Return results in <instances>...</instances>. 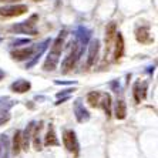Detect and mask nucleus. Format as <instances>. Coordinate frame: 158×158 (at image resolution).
<instances>
[{"label":"nucleus","mask_w":158,"mask_h":158,"mask_svg":"<svg viewBox=\"0 0 158 158\" xmlns=\"http://www.w3.org/2000/svg\"><path fill=\"white\" fill-rule=\"evenodd\" d=\"M56 84H59V85H66V84H76V83H73V81H56Z\"/></svg>","instance_id":"nucleus-29"},{"label":"nucleus","mask_w":158,"mask_h":158,"mask_svg":"<svg viewBox=\"0 0 158 158\" xmlns=\"http://www.w3.org/2000/svg\"><path fill=\"white\" fill-rule=\"evenodd\" d=\"M36 50H37L36 47H27V48H22V50H15V52H11V57L15 60H17V61L27 60L36 53Z\"/></svg>","instance_id":"nucleus-8"},{"label":"nucleus","mask_w":158,"mask_h":158,"mask_svg":"<svg viewBox=\"0 0 158 158\" xmlns=\"http://www.w3.org/2000/svg\"><path fill=\"white\" fill-rule=\"evenodd\" d=\"M135 39L138 40V43H143V44H151L154 41L150 37L148 27H138V29L135 30Z\"/></svg>","instance_id":"nucleus-10"},{"label":"nucleus","mask_w":158,"mask_h":158,"mask_svg":"<svg viewBox=\"0 0 158 158\" xmlns=\"http://www.w3.org/2000/svg\"><path fill=\"white\" fill-rule=\"evenodd\" d=\"M111 88H113V90H115V91H118V84H117V81H113V83H111Z\"/></svg>","instance_id":"nucleus-31"},{"label":"nucleus","mask_w":158,"mask_h":158,"mask_svg":"<svg viewBox=\"0 0 158 158\" xmlns=\"http://www.w3.org/2000/svg\"><path fill=\"white\" fill-rule=\"evenodd\" d=\"M29 10L26 4H19V6H7V7H0V16L3 17H15L26 13Z\"/></svg>","instance_id":"nucleus-5"},{"label":"nucleus","mask_w":158,"mask_h":158,"mask_svg":"<svg viewBox=\"0 0 158 158\" xmlns=\"http://www.w3.org/2000/svg\"><path fill=\"white\" fill-rule=\"evenodd\" d=\"M37 16H33L30 20L26 22L17 23L15 26H11V31H16V33H23V34H31V36H37V29H36V22Z\"/></svg>","instance_id":"nucleus-3"},{"label":"nucleus","mask_w":158,"mask_h":158,"mask_svg":"<svg viewBox=\"0 0 158 158\" xmlns=\"http://www.w3.org/2000/svg\"><path fill=\"white\" fill-rule=\"evenodd\" d=\"M7 97H3V98H0V110H7L13 106V103H4V101H7Z\"/></svg>","instance_id":"nucleus-24"},{"label":"nucleus","mask_w":158,"mask_h":158,"mask_svg":"<svg viewBox=\"0 0 158 158\" xmlns=\"http://www.w3.org/2000/svg\"><path fill=\"white\" fill-rule=\"evenodd\" d=\"M140 81L134 83V87H132V94H134V100L135 103H141V97H140Z\"/></svg>","instance_id":"nucleus-22"},{"label":"nucleus","mask_w":158,"mask_h":158,"mask_svg":"<svg viewBox=\"0 0 158 158\" xmlns=\"http://www.w3.org/2000/svg\"><path fill=\"white\" fill-rule=\"evenodd\" d=\"M10 88L15 93L23 94V93H27L30 88H31V84H30L29 81H26V80H17V81H15V83L10 85Z\"/></svg>","instance_id":"nucleus-12"},{"label":"nucleus","mask_w":158,"mask_h":158,"mask_svg":"<svg viewBox=\"0 0 158 158\" xmlns=\"http://www.w3.org/2000/svg\"><path fill=\"white\" fill-rule=\"evenodd\" d=\"M4 77V73H3V70H0V80Z\"/></svg>","instance_id":"nucleus-32"},{"label":"nucleus","mask_w":158,"mask_h":158,"mask_svg":"<svg viewBox=\"0 0 158 158\" xmlns=\"http://www.w3.org/2000/svg\"><path fill=\"white\" fill-rule=\"evenodd\" d=\"M125 115H127V107H125L124 100H117V103H115V118L124 120Z\"/></svg>","instance_id":"nucleus-17"},{"label":"nucleus","mask_w":158,"mask_h":158,"mask_svg":"<svg viewBox=\"0 0 158 158\" xmlns=\"http://www.w3.org/2000/svg\"><path fill=\"white\" fill-rule=\"evenodd\" d=\"M60 98H61V100H59V101L56 103V106H60V104H63L64 101H67V100L70 98V97H60Z\"/></svg>","instance_id":"nucleus-30"},{"label":"nucleus","mask_w":158,"mask_h":158,"mask_svg":"<svg viewBox=\"0 0 158 158\" xmlns=\"http://www.w3.org/2000/svg\"><path fill=\"white\" fill-rule=\"evenodd\" d=\"M48 43H50V40H48V39H47V40H44L43 43L40 44V47H37V50H36V56H34V59L31 60V61H30V63H27L26 69H30V67H33L34 64H36V63L39 61V59H40V57H41V54H43V53H44V50L47 48Z\"/></svg>","instance_id":"nucleus-14"},{"label":"nucleus","mask_w":158,"mask_h":158,"mask_svg":"<svg viewBox=\"0 0 158 158\" xmlns=\"http://www.w3.org/2000/svg\"><path fill=\"white\" fill-rule=\"evenodd\" d=\"M147 87H148L147 81H145V83H143V88L140 90V97H141V98H145V96H147Z\"/></svg>","instance_id":"nucleus-26"},{"label":"nucleus","mask_w":158,"mask_h":158,"mask_svg":"<svg viewBox=\"0 0 158 158\" xmlns=\"http://www.w3.org/2000/svg\"><path fill=\"white\" fill-rule=\"evenodd\" d=\"M90 31H88L87 29H84V27H80L77 31V41H80L78 43V46H80L81 48H84V46L87 44L88 39H90Z\"/></svg>","instance_id":"nucleus-18"},{"label":"nucleus","mask_w":158,"mask_h":158,"mask_svg":"<svg viewBox=\"0 0 158 158\" xmlns=\"http://www.w3.org/2000/svg\"><path fill=\"white\" fill-rule=\"evenodd\" d=\"M117 37H115V48H114V60L118 61L121 59L123 53H124V39H123L121 33H115Z\"/></svg>","instance_id":"nucleus-11"},{"label":"nucleus","mask_w":158,"mask_h":158,"mask_svg":"<svg viewBox=\"0 0 158 158\" xmlns=\"http://www.w3.org/2000/svg\"><path fill=\"white\" fill-rule=\"evenodd\" d=\"M114 36H115V24L114 23H110V24L107 26V33H106V44H107L106 54L108 53L111 44H113V39H114Z\"/></svg>","instance_id":"nucleus-15"},{"label":"nucleus","mask_w":158,"mask_h":158,"mask_svg":"<svg viewBox=\"0 0 158 158\" xmlns=\"http://www.w3.org/2000/svg\"><path fill=\"white\" fill-rule=\"evenodd\" d=\"M98 50H100V41L97 40H91L90 47H88V59H87V67H91L97 60L98 56Z\"/></svg>","instance_id":"nucleus-7"},{"label":"nucleus","mask_w":158,"mask_h":158,"mask_svg":"<svg viewBox=\"0 0 158 158\" xmlns=\"http://www.w3.org/2000/svg\"><path fill=\"white\" fill-rule=\"evenodd\" d=\"M66 36H67V31L63 30V31H60L57 39L53 41V46L50 48V52H48L47 59H46L44 66H43V69L46 71H53L57 67L60 56H61V52H63V44H64V40H66Z\"/></svg>","instance_id":"nucleus-1"},{"label":"nucleus","mask_w":158,"mask_h":158,"mask_svg":"<svg viewBox=\"0 0 158 158\" xmlns=\"http://www.w3.org/2000/svg\"><path fill=\"white\" fill-rule=\"evenodd\" d=\"M34 2H41V0H34Z\"/></svg>","instance_id":"nucleus-34"},{"label":"nucleus","mask_w":158,"mask_h":158,"mask_svg":"<svg viewBox=\"0 0 158 158\" xmlns=\"http://www.w3.org/2000/svg\"><path fill=\"white\" fill-rule=\"evenodd\" d=\"M30 43V40H27V39H23V40H16L11 43V46H20V44H27Z\"/></svg>","instance_id":"nucleus-27"},{"label":"nucleus","mask_w":158,"mask_h":158,"mask_svg":"<svg viewBox=\"0 0 158 158\" xmlns=\"http://www.w3.org/2000/svg\"><path fill=\"white\" fill-rule=\"evenodd\" d=\"M2 144H3V154L2 158H7V151H9V141L6 135H2Z\"/></svg>","instance_id":"nucleus-23"},{"label":"nucleus","mask_w":158,"mask_h":158,"mask_svg":"<svg viewBox=\"0 0 158 158\" xmlns=\"http://www.w3.org/2000/svg\"><path fill=\"white\" fill-rule=\"evenodd\" d=\"M2 3H4V2H17V0H0Z\"/></svg>","instance_id":"nucleus-33"},{"label":"nucleus","mask_w":158,"mask_h":158,"mask_svg":"<svg viewBox=\"0 0 158 158\" xmlns=\"http://www.w3.org/2000/svg\"><path fill=\"white\" fill-rule=\"evenodd\" d=\"M43 127V123H39V125H34V130L36 132L33 134V145L37 151L41 150V143H40V138H39V134H40V130Z\"/></svg>","instance_id":"nucleus-21"},{"label":"nucleus","mask_w":158,"mask_h":158,"mask_svg":"<svg viewBox=\"0 0 158 158\" xmlns=\"http://www.w3.org/2000/svg\"><path fill=\"white\" fill-rule=\"evenodd\" d=\"M34 125H36V123L31 121L27 124L26 130L22 132V148L23 150H29V145H30V138H31V132H33L34 130Z\"/></svg>","instance_id":"nucleus-9"},{"label":"nucleus","mask_w":158,"mask_h":158,"mask_svg":"<svg viewBox=\"0 0 158 158\" xmlns=\"http://www.w3.org/2000/svg\"><path fill=\"white\" fill-rule=\"evenodd\" d=\"M69 46H70V47H69V53H67V57L63 60V64H61V71H63L64 74L69 73V71H70L71 69L76 66V63H77L78 57H80L81 53H83V48L78 46V41H77V40L71 41Z\"/></svg>","instance_id":"nucleus-2"},{"label":"nucleus","mask_w":158,"mask_h":158,"mask_svg":"<svg viewBox=\"0 0 158 158\" xmlns=\"http://www.w3.org/2000/svg\"><path fill=\"white\" fill-rule=\"evenodd\" d=\"M87 101L91 107H100V101H101V94L98 91H91L87 96Z\"/></svg>","instance_id":"nucleus-20"},{"label":"nucleus","mask_w":158,"mask_h":158,"mask_svg":"<svg viewBox=\"0 0 158 158\" xmlns=\"http://www.w3.org/2000/svg\"><path fill=\"white\" fill-rule=\"evenodd\" d=\"M11 150H13V154L17 155L22 150V131H16L15 137H13V145H11Z\"/></svg>","instance_id":"nucleus-19"},{"label":"nucleus","mask_w":158,"mask_h":158,"mask_svg":"<svg viewBox=\"0 0 158 158\" xmlns=\"http://www.w3.org/2000/svg\"><path fill=\"white\" fill-rule=\"evenodd\" d=\"M100 107H103L107 118H110L111 117V96H110V94H107V93H106V94H101Z\"/></svg>","instance_id":"nucleus-16"},{"label":"nucleus","mask_w":158,"mask_h":158,"mask_svg":"<svg viewBox=\"0 0 158 158\" xmlns=\"http://www.w3.org/2000/svg\"><path fill=\"white\" fill-rule=\"evenodd\" d=\"M74 90H71V88H69V90H66V91H63V93H57V97H63V96H66V94H70V93H73Z\"/></svg>","instance_id":"nucleus-28"},{"label":"nucleus","mask_w":158,"mask_h":158,"mask_svg":"<svg viewBox=\"0 0 158 158\" xmlns=\"http://www.w3.org/2000/svg\"><path fill=\"white\" fill-rule=\"evenodd\" d=\"M74 114H76L78 123H85L90 120V113L81 104V100H76V103H74Z\"/></svg>","instance_id":"nucleus-6"},{"label":"nucleus","mask_w":158,"mask_h":158,"mask_svg":"<svg viewBox=\"0 0 158 158\" xmlns=\"http://www.w3.org/2000/svg\"><path fill=\"white\" fill-rule=\"evenodd\" d=\"M44 144L47 147H57L59 145V140L56 137V132H54V127L53 125H48V130H47V134H46V140H44Z\"/></svg>","instance_id":"nucleus-13"},{"label":"nucleus","mask_w":158,"mask_h":158,"mask_svg":"<svg viewBox=\"0 0 158 158\" xmlns=\"http://www.w3.org/2000/svg\"><path fill=\"white\" fill-rule=\"evenodd\" d=\"M63 143H64V147L70 152H78V143H77V137H76V132L73 130H66L63 132Z\"/></svg>","instance_id":"nucleus-4"},{"label":"nucleus","mask_w":158,"mask_h":158,"mask_svg":"<svg viewBox=\"0 0 158 158\" xmlns=\"http://www.w3.org/2000/svg\"><path fill=\"white\" fill-rule=\"evenodd\" d=\"M9 120H10V114L6 111V113H3V114L0 115V125H4L6 123L9 121Z\"/></svg>","instance_id":"nucleus-25"}]
</instances>
